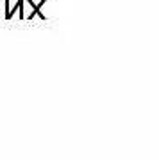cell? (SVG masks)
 I'll use <instances>...</instances> for the list:
<instances>
[{"instance_id":"obj_1","label":"cell","mask_w":159,"mask_h":160,"mask_svg":"<svg viewBox=\"0 0 159 160\" xmlns=\"http://www.w3.org/2000/svg\"><path fill=\"white\" fill-rule=\"evenodd\" d=\"M23 4H25L23 0H18V2H16V6H13V7H11V2H7V0H6V2H4V6H6V20H11L13 14L16 12V9L20 11V7H22Z\"/></svg>"},{"instance_id":"obj_2","label":"cell","mask_w":159,"mask_h":160,"mask_svg":"<svg viewBox=\"0 0 159 160\" xmlns=\"http://www.w3.org/2000/svg\"><path fill=\"white\" fill-rule=\"evenodd\" d=\"M27 4H30V7H32V9H30V12H29V16H25V20H27V18H34V14H38L41 20H45V14H41V12H40V7L45 6V0H41L40 4H32V0H29Z\"/></svg>"},{"instance_id":"obj_3","label":"cell","mask_w":159,"mask_h":160,"mask_svg":"<svg viewBox=\"0 0 159 160\" xmlns=\"http://www.w3.org/2000/svg\"><path fill=\"white\" fill-rule=\"evenodd\" d=\"M0 4H2V2H0Z\"/></svg>"}]
</instances>
